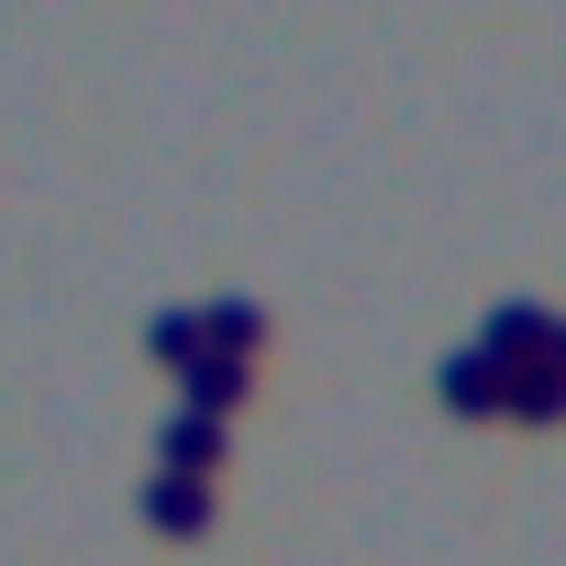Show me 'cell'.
<instances>
[{
  "label": "cell",
  "instance_id": "cell-1",
  "mask_svg": "<svg viewBox=\"0 0 566 566\" xmlns=\"http://www.w3.org/2000/svg\"><path fill=\"white\" fill-rule=\"evenodd\" d=\"M156 467H167V478H211V467H222V411H178V422L156 433Z\"/></svg>",
  "mask_w": 566,
  "mask_h": 566
},
{
  "label": "cell",
  "instance_id": "cell-2",
  "mask_svg": "<svg viewBox=\"0 0 566 566\" xmlns=\"http://www.w3.org/2000/svg\"><path fill=\"white\" fill-rule=\"evenodd\" d=\"M544 323H555V312L500 301V312H489V334H478V356H489V367H533V356H544Z\"/></svg>",
  "mask_w": 566,
  "mask_h": 566
},
{
  "label": "cell",
  "instance_id": "cell-3",
  "mask_svg": "<svg viewBox=\"0 0 566 566\" xmlns=\"http://www.w3.org/2000/svg\"><path fill=\"white\" fill-rule=\"evenodd\" d=\"M500 378H511V367H489L478 345L444 356V411H455V422H500Z\"/></svg>",
  "mask_w": 566,
  "mask_h": 566
},
{
  "label": "cell",
  "instance_id": "cell-4",
  "mask_svg": "<svg viewBox=\"0 0 566 566\" xmlns=\"http://www.w3.org/2000/svg\"><path fill=\"white\" fill-rule=\"evenodd\" d=\"M145 522H156V533H211V478H167V467H156Z\"/></svg>",
  "mask_w": 566,
  "mask_h": 566
},
{
  "label": "cell",
  "instance_id": "cell-5",
  "mask_svg": "<svg viewBox=\"0 0 566 566\" xmlns=\"http://www.w3.org/2000/svg\"><path fill=\"white\" fill-rule=\"evenodd\" d=\"M178 378H189V411H233L255 389V356H189Z\"/></svg>",
  "mask_w": 566,
  "mask_h": 566
},
{
  "label": "cell",
  "instance_id": "cell-6",
  "mask_svg": "<svg viewBox=\"0 0 566 566\" xmlns=\"http://www.w3.org/2000/svg\"><path fill=\"white\" fill-rule=\"evenodd\" d=\"M145 356H156V367H189V356H200V312H156V323H145Z\"/></svg>",
  "mask_w": 566,
  "mask_h": 566
},
{
  "label": "cell",
  "instance_id": "cell-7",
  "mask_svg": "<svg viewBox=\"0 0 566 566\" xmlns=\"http://www.w3.org/2000/svg\"><path fill=\"white\" fill-rule=\"evenodd\" d=\"M544 367H555V378H566V312H555V323H544Z\"/></svg>",
  "mask_w": 566,
  "mask_h": 566
}]
</instances>
